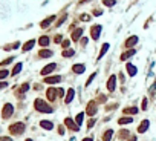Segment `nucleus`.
<instances>
[{"mask_svg":"<svg viewBox=\"0 0 156 141\" xmlns=\"http://www.w3.org/2000/svg\"><path fill=\"white\" fill-rule=\"evenodd\" d=\"M34 107H35V111L42 112V113H51L52 112V107L47 106V103L43 101L42 98H37L35 101H34Z\"/></svg>","mask_w":156,"mask_h":141,"instance_id":"nucleus-1","label":"nucleus"},{"mask_svg":"<svg viewBox=\"0 0 156 141\" xmlns=\"http://www.w3.org/2000/svg\"><path fill=\"white\" fill-rule=\"evenodd\" d=\"M9 132L12 133V135H22V133L25 132V124L23 123H14L9 126Z\"/></svg>","mask_w":156,"mask_h":141,"instance_id":"nucleus-2","label":"nucleus"},{"mask_svg":"<svg viewBox=\"0 0 156 141\" xmlns=\"http://www.w3.org/2000/svg\"><path fill=\"white\" fill-rule=\"evenodd\" d=\"M12 113H14V106H12L11 103H6V104L3 106V109H2V117H3L5 120H8Z\"/></svg>","mask_w":156,"mask_h":141,"instance_id":"nucleus-3","label":"nucleus"},{"mask_svg":"<svg viewBox=\"0 0 156 141\" xmlns=\"http://www.w3.org/2000/svg\"><path fill=\"white\" fill-rule=\"evenodd\" d=\"M97 103H95V101H89V104H87V107H86V113H87V115H89V117H93L95 115V113H97Z\"/></svg>","mask_w":156,"mask_h":141,"instance_id":"nucleus-4","label":"nucleus"},{"mask_svg":"<svg viewBox=\"0 0 156 141\" xmlns=\"http://www.w3.org/2000/svg\"><path fill=\"white\" fill-rule=\"evenodd\" d=\"M100 35H101V26H100V25L92 26V29H90V37H92L93 40H98Z\"/></svg>","mask_w":156,"mask_h":141,"instance_id":"nucleus-5","label":"nucleus"},{"mask_svg":"<svg viewBox=\"0 0 156 141\" xmlns=\"http://www.w3.org/2000/svg\"><path fill=\"white\" fill-rule=\"evenodd\" d=\"M64 124H66L67 127H69L71 130H75V132H77V130H80V126H78L75 121H73L72 118H66V120H64Z\"/></svg>","mask_w":156,"mask_h":141,"instance_id":"nucleus-6","label":"nucleus"},{"mask_svg":"<svg viewBox=\"0 0 156 141\" xmlns=\"http://www.w3.org/2000/svg\"><path fill=\"white\" fill-rule=\"evenodd\" d=\"M46 97L49 101H55V98L58 97V94H57V89H54V88H49L46 92Z\"/></svg>","mask_w":156,"mask_h":141,"instance_id":"nucleus-7","label":"nucleus"},{"mask_svg":"<svg viewBox=\"0 0 156 141\" xmlns=\"http://www.w3.org/2000/svg\"><path fill=\"white\" fill-rule=\"evenodd\" d=\"M55 68H57V64H55V63H51V64L44 66V68L42 69V75H49L51 72L55 71Z\"/></svg>","mask_w":156,"mask_h":141,"instance_id":"nucleus-8","label":"nucleus"},{"mask_svg":"<svg viewBox=\"0 0 156 141\" xmlns=\"http://www.w3.org/2000/svg\"><path fill=\"white\" fill-rule=\"evenodd\" d=\"M138 43V37L136 35H133V37H128L127 40H126V43H124V46L126 48H133L135 45Z\"/></svg>","mask_w":156,"mask_h":141,"instance_id":"nucleus-9","label":"nucleus"},{"mask_svg":"<svg viewBox=\"0 0 156 141\" xmlns=\"http://www.w3.org/2000/svg\"><path fill=\"white\" fill-rule=\"evenodd\" d=\"M61 81V77L60 75H54V77H46L44 78V83L47 84H55V83H60Z\"/></svg>","mask_w":156,"mask_h":141,"instance_id":"nucleus-10","label":"nucleus"},{"mask_svg":"<svg viewBox=\"0 0 156 141\" xmlns=\"http://www.w3.org/2000/svg\"><path fill=\"white\" fill-rule=\"evenodd\" d=\"M115 83H116V77L110 75V77H109V81H107V89H109V92H113V91H115Z\"/></svg>","mask_w":156,"mask_h":141,"instance_id":"nucleus-11","label":"nucleus"},{"mask_svg":"<svg viewBox=\"0 0 156 141\" xmlns=\"http://www.w3.org/2000/svg\"><path fill=\"white\" fill-rule=\"evenodd\" d=\"M148 124H150V121H148V120L141 121V124H139V127H138V132H139V133H144V132L148 129Z\"/></svg>","mask_w":156,"mask_h":141,"instance_id":"nucleus-12","label":"nucleus"},{"mask_svg":"<svg viewBox=\"0 0 156 141\" xmlns=\"http://www.w3.org/2000/svg\"><path fill=\"white\" fill-rule=\"evenodd\" d=\"M49 42H51V40H49V37H47V35H42V37L38 38V45L43 46V48H46V46L49 45Z\"/></svg>","mask_w":156,"mask_h":141,"instance_id":"nucleus-13","label":"nucleus"},{"mask_svg":"<svg viewBox=\"0 0 156 141\" xmlns=\"http://www.w3.org/2000/svg\"><path fill=\"white\" fill-rule=\"evenodd\" d=\"M54 20H55V16H51V17H47V18L44 20V22H42V23H40V26H42L43 29H46L47 26H49V25L54 22Z\"/></svg>","mask_w":156,"mask_h":141,"instance_id":"nucleus-14","label":"nucleus"},{"mask_svg":"<svg viewBox=\"0 0 156 141\" xmlns=\"http://www.w3.org/2000/svg\"><path fill=\"white\" fill-rule=\"evenodd\" d=\"M132 55H135V49H128L127 52L121 54V60H123V62H126V60H127V58H130Z\"/></svg>","mask_w":156,"mask_h":141,"instance_id":"nucleus-15","label":"nucleus"},{"mask_svg":"<svg viewBox=\"0 0 156 141\" xmlns=\"http://www.w3.org/2000/svg\"><path fill=\"white\" fill-rule=\"evenodd\" d=\"M127 72H128V75H130V77H133V75H136V66H133L132 63H128L127 64Z\"/></svg>","mask_w":156,"mask_h":141,"instance_id":"nucleus-16","label":"nucleus"},{"mask_svg":"<svg viewBox=\"0 0 156 141\" xmlns=\"http://www.w3.org/2000/svg\"><path fill=\"white\" fill-rule=\"evenodd\" d=\"M52 55V51H49V49H42L38 52V57L40 58H47V57H51Z\"/></svg>","mask_w":156,"mask_h":141,"instance_id":"nucleus-17","label":"nucleus"},{"mask_svg":"<svg viewBox=\"0 0 156 141\" xmlns=\"http://www.w3.org/2000/svg\"><path fill=\"white\" fill-rule=\"evenodd\" d=\"M84 69H86L84 64H73V66H72V71L75 72V74H83Z\"/></svg>","mask_w":156,"mask_h":141,"instance_id":"nucleus-18","label":"nucleus"},{"mask_svg":"<svg viewBox=\"0 0 156 141\" xmlns=\"http://www.w3.org/2000/svg\"><path fill=\"white\" fill-rule=\"evenodd\" d=\"M73 95H75V91H73V89H69V91H67V95H66V100H64L66 104H69V103L72 101V100H73Z\"/></svg>","mask_w":156,"mask_h":141,"instance_id":"nucleus-19","label":"nucleus"},{"mask_svg":"<svg viewBox=\"0 0 156 141\" xmlns=\"http://www.w3.org/2000/svg\"><path fill=\"white\" fill-rule=\"evenodd\" d=\"M34 45H35V40H28V42L25 43V46H23V52L32 49V48H34Z\"/></svg>","mask_w":156,"mask_h":141,"instance_id":"nucleus-20","label":"nucleus"},{"mask_svg":"<svg viewBox=\"0 0 156 141\" xmlns=\"http://www.w3.org/2000/svg\"><path fill=\"white\" fill-rule=\"evenodd\" d=\"M40 126H42L43 129H46V130H51L52 127H54V124H52L51 121H46V120H43V121H40Z\"/></svg>","mask_w":156,"mask_h":141,"instance_id":"nucleus-21","label":"nucleus"},{"mask_svg":"<svg viewBox=\"0 0 156 141\" xmlns=\"http://www.w3.org/2000/svg\"><path fill=\"white\" fill-rule=\"evenodd\" d=\"M83 29H77L75 32H73V34H72V40H73V42H77V40H80V37L81 35H83Z\"/></svg>","mask_w":156,"mask_h":141,"instance_id":"nucleus-22","label":"nucleus"},{"mask_svg":"<svg viewBox=\"0 0 156 141\" xmlns=\"http://www.w3.org/2000/svg\"><path fill=\"white\" fill-rule=\"evenodd\" d=\"M112 137H113V130H112V129L106 130V132H104V137H103V141H110Z\"/></svg>","mask_w":156,"mask_h":141,"instance_id":"nucleus-23","label":"nucleus"},{"mask_svg":"<svg viewBox=\"0 0 156 141\" xmlns=\"http://www.w3.org/2000/svg\"><path fill=\"white\" fill-rule=\"evenodd\" d=\"M118 123L119 124H128V123H133V118L132 117H124V118H119Z\"/></svg>","mask_w":156,"mask_h":141,"instance_id":"nucleus-24","label":"nucleus"},{"mask_svg":"<svg viewBox=\"0 0 156 141\" xmlns=\"http://www.w3.org/2000/svg\"><path fill=\"white\" fill-rule=\"evenodd\" d=\"M124 113H128V115H135V113H138V109H136V107H126V109H124Z\"/></svg>","mask_w":156,"mask_h":141,"instance_id":"nucleus-25","label":"nucleus"},{"mask_svg":"<svg viewBox=\"0 0 156 141\" xmlns=\"http://www.w3.org/2000/svg\"><path fill=\"white\" fill-rule=\"evenodd\" d=\"M128 135H130V132H128L127 129H124V130H121L119 133H118V137H119V140H126Z\"/></svg>","mask_w":156,"mask_h":141,"instance_id":"nucleus-26","label":"nucleus"},{"mask_svg":"<svg viewBox=\"0 0 156 141\" xmlns=\"http://www.w3.org/2000/svg\"><path fill=\"white\" fill-rule=\"evenodd\" d=\"M22 66H23L22 63H17V64L14 66V69H12V72H11L12 75H17V74H18L20 71H22Z\"/></svg>","mask_w":156,"mask_h":141,"instance_id":"nucleus-27","label":"nucleus"},{"mask_svg":"<svg viewBox=\"0 0 156 141\" xmlns=\"http://www.w3.org/2000/svg\"><path fill=\"white\" fill-rule=\"evenodd\" d=\"M109 46H110L109 43H104V46H103V48H101V51H100V57H98V58H101V57H103L104 54L107 52V49H109Z\"/></svg>","mask_w":156,"mask_h":141,"instance_id":"nucleus-28","label":"nucleus"},{"mask_svg":"<svg viewBox=\"0 0 156 141\" xmlns=\"http://www.w3.org/2000/svg\"><path fill=\"white\" fill-rule=\"evenodd\" d=\"M83 118H84V113L81 112V113H78L77 115V118H75V123L78 124V126H81V123H83Z\"/></svg>","mask_w":156,"mask_h":141,"instance_id":"nucleus-29","label":"nucleus"},{"mask_svg":"<svg viewBox=\"0 0 156 141\" xmlns=\"http://www.w3.org/2000/svg\"><path fill=\"white\" fill-rule=\"evenodd\" d=\"M73 49H66V51H63V57H66V58H69V57H72L73 55Z\"/></svg>","mask_w":156,"mask_h":141,"instance_id":"nucleus-30","label":"nucleus"},{"mask_svg":"<svg viewBox=\"0 0 156 141\" xmlns=\"http://www.w3.org/2000/svg\"><path fill=\"white\" fill-rule=\"evenodd\" d=\"M8 75H9V71H6V69H2V71H0V80L6 78Z\"/></svg>","mask_w":156,"mask_h":141,"instance_id":"nucleus-31","label":"nucleus"},{"mask_svg":"<svg viewBox=\"0 0 156 141\" xmlns=\"http://www.w3.org/2000/svg\"><path fill=\"white\" fill-rule=\"evenodd\" d=\"M95 77H97V72H93L92 75L89 77V80H87V81H86V86H89V84H90V83L93 81V78H95Z\"/></svg>","mask_w":156,"mask_h":141,"instance_id":"nucleus-32","label":"nucleus"},{"mask_svg":"<svg viewBox=\"0 0 156 141\" xmlns=\"http://www.w3.org/2000/svg\"><path fill=\"white\" fill-rule=\"evenodd\" d=\"M103 3H104L106 6H113L116 2H115V0H103Z\"/></svg>","mask_w":156,"mask_h":141,"instance_id":"nucleus-33","label":"nucleus"},{"mask_svg":"<svg viewBox=\"0 0 156 141\" xmlns=\"http://www.w3.org/2000/svg\"><path fill=\"white\" fill-rule=\"evenodd\" d=\"M12 60H14V57H9V58H6V60H3V62H2V63H0V64H2V66H5V64H8V63H11V62H12Z\"/></svg>","mask_w":156,"mask_h":141,"instance_id":"nucleus-34","label":"nucleus"},{"mask_svg":"<svg viewBox=\"0 0 156 141\" xmlns=\"http://www.w3.org/2000/svg\"><path fill=\"white\" fill-rule=\"evenodd\" d=\"M29 89V84L28 83H25V84H22V88H20V91H22V92H26V91H28Z\"/></svg>","mask_w":156,"mask_h":141,"instance_id":"nucleus-35","label":"nucleus"},{"mask_svg":"<svg viewBox=\"0 0 156 141\" xmlns=\"http://www.w3.org/2000/svg\"><path fill=\"white\" fill-rule=\"evenodd\" d=\"M64 20H66V14H64V16H63L61 18L58 20V22H57V25H58V26H60V25H63V23H64Z\"/></svg>","mask_w":156,"mask_h":141,"instance_id":"nucleus-36","label":"nucleus"},{"mask_svg":"<svg viewBox=\"0 0 156 141\" xmlns=\"http://www.w3.org/2000/svg\"><path fill=\"white\" fill-rule=\"evenodd\" d=\"M87 42H89V40H87L86 37H83V38H81V40H80V43H81V45H83V46H86V45H87Z\"/></svg>","mask_w":156,"mask_h":141,"instance_id":"nucleus-37","label":"nucleus"},{"mask_svg":"<svg viewBox=\"0 0 156 141\" xmlns=\"http://www.w3.org/2000/svg\"><path fill=\"white\" fill-rule=\"evenodd\" d=\"M89 16H87V14H83V16H81V20H83V22H89Z\"/></svg>","mask_w":156,"mask_h":141,"instance_id":"nucleus-38","label":"nucleus"},{"mask_svg":"<svg viewBox=\"0 0 156 141\" xmlns=\"http://www.w3.org/2000/svg\"><path fill=\"white\" fill-rule=\"evenodd\" d=\"M57 94H58V97H64V91L60 88V89H57Z\"/></svg>","mask_w":156,"mask_h":141,"instance_id":"nucleus-39","label":"nucleus"},{"mask_svg":"<svg viewBox=\"0 0 156 141\" xmlns=\"http://www.w3.org/2000/svg\"><path fill=\"white\" fill-rule=\"evenodd\" d=\"M93 124H95V120L92 118V120H89V123H87V127H89V129H90V127H92Z\"/></svg>","mask_w":156,"mask_h":141,"instance_id":"nucleus-40","label":"nucleus"},{"mask_svg":"<svg viewBox=\"0 0 156 141\" xmlns=\"http://www.w3.org/2000/svg\"><path fill=\"white\" fill-rule=\"evenodd\" d=\"M101 14H103V11H101V9H95L93 11V16H101Z\"/></svg>","mask_w":156,"mask_h":141,"instance_id":"nucleus-41","label":"nucleus"},{"mask_svg":"<svg viewBox=\"0 0 156 141\" xmlns=\"http://www.w3.org/2000/svg\"><path fill=\"white\" fill-rule=\"evenodd\" d=\"M142 109H147V98H144V100H142Z\"/></svg>","mask_w":156,"mask_h":141,"instance_id":"nucleus-42","label":"nucleus"},{"mask_svg":"<svg viewBox=\"0 0 156 141\" xmlns=\"http://www.w3.org/2000/svg\"><path fill=\"white\" fill-rule=\"evenodd\" d=\"M6 86H8V83H6V81H2V83H0V91H2V89H5Z\"/></svg>","mask_w":156,"mask_h":141,"instance_id":"nucleus-43","label":"nucleus"},{"mask_svg":"<svg viewBox=\"0 0 156 141\" xmlns=\"http://www.w3.org/2000/svg\"><path fill=\"white\" fill-rule=\"evenodd\" d=\"M58 133H60V135H63V133H64V127H63V126L58 127Z\"/></svg>","mask_w":156,"mask_h":141,"instance_id":"nucleus-44","label":"nucleus"},{"mask_svg":"<svg viewBox=\"0 0 156 141\" xmlns=\"http://www.w3.org/2000/svg\"><path fill=\"white\" fill-rule=\"evenodd\" d=\"M69 45H71V43H69V40H66V42H63L61 46H63V48H69Z\"/></svg>","mask_w":156,"mask_h":141,"instance_id":"nucleus-45","label":"nucleus"},{"mask_svg":"<svg viewBox=\"0 0 156 141\" xmlns=\"http://www.w3.org/2000/svg\"><path fill=\"white\" fill-rule=\"evenodd\" d=\"M98 101H100V103H104V101H106V97H104V95H100Z\"/></svg>","mask_w":156,"mask_h":141,"instance_id":"nucleus-46","label":"nucleus"},{"mask_svg":"<svg viewBox=\"0 0 156 141\" xmlns=\"http://www.w3.org/2000/svg\"><path fill=\"white\" fill-rule=\"evenodd\" d=\"M0 141H12V138H9V137H2V138H0Z\"/></svg>","mask_w":156,"mask_h":141,"instance_id":"nucleus-47","label":"nucleus"},{"mask_svg":"<svg viewBox=\"0 0 156 141\" xmlns=\"http://www.w3.org/2000/svg\"><path fill=\"white\" fill-rule=\"evenodd\" d=\"M55 42H57V43L61 42V35H55Z\"/></svg>","mask_w":156,"mask_h":141,"instance_id":"nucleus-48","label":"nucleus"},{"mask_svg":"<svg viewBox=\"0 0 156 141\" xmlns=\"http://www.w3.org/2000/svg\"><path fill=\"white\" fill-rule=\"evenodd\" d=\"M18 46H20V43L17 42V43H14V46H12V48H14V49H17V48H18Z\"/></svg>","mask_w":156,"mask_h":141,"instance_id":"nucleus-49","label":"nucleus"},{"mask_svg":"<svg viewBox=\"0 0 156 141\" xmlns=\"http://www.w3.org/2000/svg\"><path fill=\"white\" fill-rule=\"evenodd\" d=\"M128 141H136V137H130V138H128Z\"/></svg>","mask_w":156,"mask_h":141,"instance_id":"nucleus-50","label":"nucleus"},{"mask_svg":"<svg viewBox=\"0 0 156 141\" xmlns=\"http://www.w3.org/2000/svg\"><path fill=\"white\" fill-rule=\"evenodd\" d=\"M83 141H93V140H92V138H90V137H87V138H84V140H83Z\"/></svg>","mask_w":156,"mask_h":141,"instance_id":"nucleus-51","label":"nucleus"},{"mask_svg":"<svg viewBox=\"0 0 156 141\" xmlns=\"http://www.w3.org/2000/svg\"><path fill=\"white\" fill-rule=\"evenodd\" d=\"M25 141H34V140H31V138H28V140H25Z\"/></svg>","mask_w":156,"mask_h":141,"instance_id":"nucleus-52","label":"nucleus"}]
</instances>
